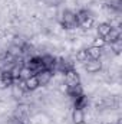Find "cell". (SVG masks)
Listing matches in <instances>:
<instances>
[{"mask_svg":"<svg viewBox=\"0 0 122 124\" xmlns=\"http://www.w3.org/2000/svg\"><path fill=\"white\" fill-rule=\"evenodd\" d=\"M56 20H58L59 28L65 32L76 31L79 28V20H78L76 10H72V9H63V10H61Z\"/></svg>","mask_w":122,"mask_h":124,"instance_id":"1","label":"cell"},{"mask_svg":"<svg viewBox=\"0 0 122 124\" xmlns=\"http://www.w3.org/2000/svg\"><path fill=\"white\" fill-rule=\"evenodd\" d=\"M72 107L73 108H82V110H86L88 107H89V98H88V95L83 93L81 94L79 97H76V98H73L72 101Z\"/></svg>","mask_w":122,"mask_h":124,"instance_id":"6","label":"cell"},{"mask_svg":"<svg viewBox=\"0 0 122 124\" xmlns=\"http://www.w3.org/2000/svg\"><path fill=\"white\" fill-rule=\"evenodd\" d=\"M25 65L33 72V75H36L37 72H40L42 69H45L42 58H40L39 54L37 55H33V56H29V58H25Z\"/></svg>","mask_w":122,"mask_h":124,"instance_id":"3","label":"cell"},{"mask_svg":"<svg viewBox=\"0 0 122 124\" xmlns=\"http://www.w3.org/2000/svg\"><path fill=\"white\" fill-rule=\"evenodd\" d=\"M53 77H55V72L50 69H42L40 72L36 74V78H37L40 87H47L53 81Z\"/></svg>","mask_w":122,"mask_h":124,"instance_id":"5","label":"cell"},{"mask_svg":"<svg viewBox=\"0 0 122 124\" xmlns=\"http://www.w3.org/2000/svg\"><path fill=\"white\" fill-rule=\"evenodd\" d=\"M103 52H105V49H102V48H96V46H88L86 48V54H88V58L89 59H102L103 58Z\"/></svg>","mask_w":122,"mask_h":124,"instance_id":"7","label":"cell"},{"mask_svg":"<svg viewBox=\"0 0 122 124\" xmlns=\"http://www.w3.org/2000/svg\"><path fill=\"white\" fill-rule=\"evenodd\" d=\"M59 7H53V6H46V10L43 12V16L46 17V19H49V20H56L58 19V16H59Z\"/></svg>","mask_w":122,"mask_h":124,"instance_id":"14","label":"cell"},{"mask_svg":"<svg viewBox=\"0 0 122 124\" xmlns=\"http://www.w3.org/2000/svg\"><path fill=\"white\" fill-rule=\"evenodd\" d=\"M109 48H111V55L114 56H119L122 51V39L114 42V43H109Z\"/></svg>","mask_w":122,"mask_h":124,"instance_id":"16","label":"cell"},{"mask_svg":"<svg viewBox=\"0 0 122 124\" xmlns=\"http://www.w3.org/2000/svg\"><path fill=\"white\" fill-rule=\"evenodd\" d=\"M112 29V26L108 23V22H101L98 25H95V31H96V36H101V38H105L109 31Z\"/></svg>","mask_w":122,"mask_h":124,"instance_id":"11","label":"cell"},{"mask_svg":"<svg viewBox=\"0 0 122 124\" xmlns=\"http://www.w3.org/2000/svg\"><path fill=\"white\" fill-rule=\"evenodd\" d=\"M1 82L6 85V88H10L14 85L16 78L13 77V74L10 72V69H3V75H1Z\"/></svg>","mask_w":122,"mask_h":124,"instance_id":"12","label":"cell"},{"mask_svg":"<svg viewBox=\"0 0 122 124\" xmlns=\"http://www.w3.org/2000/svg\"><path fill=\"white\" fill-rule=\"evenodd\" d=\"M32 75H33V72H32V71L29 69V68H27V66H26V65H23V66L20 68L19 79H23V81H25V79H27L29 77H32Z\"/></svg>","mask_w":122,"mask_h":124,"instance_id":"18","label":"cell"},{"mask_svg":"<svg viewBox=\"0 0 122 124\" xmlns=\"http://www.w3.org/2000/svg\"><path fill=\"white\" fill-rule=\"evenodd\" d=\"M70 120H72V124H79V123L86 121L85 120V110H82V108H72Z\"/></svg>","mask_w":122,"mask_h":124,"instance_id":"8","label":"cell"},{"mask_svg":"<svg viewBox=\"0 0 122 124\" xmlns=\"http://www.w3.org/2000/svg\"><path fill=\"white\" fill-rule=\"evenodd\" d=\"M92 45L96 46V48H102V49H105V46H108L106 42H105V39L101 38V36H93L92 38Z\"/></svg>","mask_w":122,"mask_h":124,"instance_id":"17","label":"cell"},{"mask_svg":"<svg viewBox=\"0 0 122 124\" xmlns=\"http://www.w3.org/2000/svg\"><path fill=\"white\" fill-rule=\"evenodd\" d=\"M82 65H83L85 72L86 74H91V75L99 74L103 69V62H102V59H88L86 62H83Z\"/></svg>","mask_w":122,"mask_h":124,"instance_id":"4","label":"cell"},{"mask_svg":"<svg viewBox=\"0 0 122 124\" xmlns=\"http://www.w3.org/2000/svg\"><path fill=\"white\" fill-rule=\"evenodd\" d=\"M0 124H6V123H0Z\"/></svg>","mask_w":122,"mask_h":124,"instance_id":"21","label":"cell"},{"mask_svg":"<svg viewBox=\"0 0 122 124\" xmlns=\"http://www.w3.org/2000/svg\"><path fill=\"white\" fill-rule=\"evenodd\" d=\"M103 39H105L106 45H109V43H114V42L119 40V39H121V29H119V28H112V29L109 31V33H108Z\"/></svg>","mask_w":122,"mask_h":124,"instance_id":"10","label":"cell"},{"mask_svg":"<svg viewBox=\"0 0 122 124\" xmlns=\"http://www.w3.org/2000/svg\"><path fill=\"white\" fill-rule=\"evenodd\" d=\"M40 58H42V62H43L45 69L53 71V68H55V61H56V56H55L53 54H42Z\"/></svg>","mask_w":122,"mask_h":124,"instance_id":"9","label":"cell"},{"mask_svg":"<svg viewBox=\"0 0 122 124\" xmlns=\"http://www.w3.org/2000/svg\"><path fill=\"white\" fill-rule=\"evenodd\" d=\"M25 85H26L27 93H34L36 90H39V88H40V85H39V81H37L36 75H32V77H29L27 79H25Z\"/></svg>","mask_w":122,"mask_h":124,"instance_id":"13","label":"cell"},{"mask_svg":"<svg viewBox=\"0 0 122 124\" xmlns=\"http://www.w3.org/2000/svg\"><path fill=\"white\" fill-rule=\"evenodd\" d=\"M63 82L68 88H72V87H76V85H81L82 84V79H81V74L75 69H70L68 71L66 74H63Z\"/></svg>","mask_w":122,"mask_h":124,"instance_id":"2","label":"cell"},{"mask_svg":"<svg viewBox=\"0 0 122 124\" xmlns=\"http://www.w3.org/2000/svg\"><path fill=\"white\" fill-rule=\"evenodd\" d=\"M89 59L88 58V54H86V48H79L75 51V55H73V61L79 62V63H83Z\"/></svg>","mask_w":122,"mask_h":124,"instance_id":"15","label":"cell"},{"mask_svg":"<svg viewBox=\"0 0 122 124\" xmlns=\"http://www.w3.org/2000/svg\"><path fill=\"white\" fill-rule=\"evenodd\" d=\"M1 75H3V69L0 68V79H1Z\"/></svg>","mask_w":122,"mask_h":124,"instance_id":"19","label":"cell"},{"mask_svg":"<svg viewBox=\"0 0 122 124\" xmlns=\"http://www.w3.org/2000/svg\"><path fill=\"white\" fill-rule=\"evenodd\" d=\"M79 124H89L88 121H83V123H79Z\"/></svg>","mask_w":122,"mask_h":124,"instance_id":"20","label":"cell"}]
</instances>
